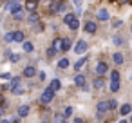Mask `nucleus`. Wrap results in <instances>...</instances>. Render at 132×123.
I'll use <instances>...</instances> for the list:
<instances>
[{
  "instance_id": "473e14b6",
  "label": "nucleus",
  "mask_w": 132,
  "mask_h": 123,
  "mask_svg": "<svg viewBox=\"0 0 132 123\" xmlns=\"http://www.w3.org/2000/svg\"><path fill=\"white\" fill-rule=\"evenodd\" d=\"M114 44H116V45H121V44H123V40H121L119 36H114Z\"/></svg>"
},
{
  "instance_id": "2f4dec72",
  "label": "nucleus",
  "mask_w": 132,
  "mask_h": 123,
  "mask_svg": "<svg viewBox=\"0 0 132 123\" xmlns=\"http://www.w3.org/2000/svg\"><path fill=\"white\" fill-rule=\"evenodd\" d=\"M9 60H11V62H18L20 56H18V54H9Z\"/></svg>"
},
{
  "instance_id": "f704fd0d",
  "label": "nucleus",
  "mask_w": 132,
  "mask_h": 123,
  "mask_svg": "<svg viewBox=\"0 0 132 123\" xmlns=\"http://www.w3.org/2000/svg\"><path fill=\"white\" fill-rule=\"evenodd\" d=\"M13 92H15V94H22V92H24V89H22V87H15V89H13Z\"/></svg>"
},
{
  "instance_id": "423d86ee",
  "label": "nucleus",
  "mask_w": 132,
  "mask_h": 123,
  "mask_svg": "<svg viewBox=\"0 0 132 123\" xmlns=\"http://www.w3.org/2000/svg\"><path fill=\"white\" fill-rule=\"evenodd\" d=\"M53 49H54L56 53H62V49H63V38H54V42H53Z\"/></svg>"
},
{
  "instance_id": "9b49d317",
  "label": "nucleus",
  "mask_w": 132,
  "mask_h": 123,
  "mask_svg": "<svg viewBox=\"0 0 132 123\" xmlns=\"http://www.w3.org/2000/svg\"><path fill=\"white\" fill-rule=\"evenodd\" d=\"M74 83H76L78 87H85V76H83V74H78V76L74 78Z\"/></svg>"
},
{
  "instance_id": "9d476101",
  "label": "nucleus",
  "mask_w": 132,
  "mask_h": 123,
  "mask_svg": "<svg viewBox=\"0 0 132 123\" xmlns=\"http://www.w3.org/2000/svg\"><path fill=\"white\" fill-rule=\"evenodd\" d=\"M35 74H36V69H35V67H31V65H29V67H26V69H24V76H26V78H33Z\"/></svg>"
},
{
  "instance_id": "37998d69",
  "label": "nucleus",
  "mask_w": 132,
  "mask_h": 123,
  "mask_svg": "<svg viewBox=\"0 0 132 123\" xmlns=\"http://www.w3.org/2000/svg\"><path fill=\"white\" fill-rule=\"evenodd\" d=\"M119 123H127V121H119Z\"/></svg>"
},
{
  "instance_id": "c85d7f7f",
  "label": "nucleus",
  "mask_w": 132,
  "mask_h": 123,
  "mask_svg": "<svg viewBox=\"0 0 132 123\" xmlns=\"http://www.w3.org/2000/svg\"><path fill=\"white\" fill-rule=\"evenodd\" d=\"M69 27H71V29H72V31H76V29H78V27H80V20H78V18H76V20H74V22H72V24H71V26H69Z\"/></svg>"
},
{
  "instance_id": "a19ab883",
  "label": "nucleus",
  "mask_w": 132,
  "mask_h": 123,
  "mask_svg": "<svg viewBox=\"0 0 132 123\" xmlns=\"http://www.w3.org/2000/svg\"><path fill=\"white\" fill-rule=\"evenodd\" d=\"M2 114H4V109H2V107H0V118H2Z\"/></svg>"
},
{
  "instance_id": "cd10ccee",
  "label": "nucleus",
  "mask_w": 132,
  "mask_h": 123,
  "mask_svg": "<svg viewBox=\"0 0 132 123\" xmlns=\"http://www.w3.org/2000/svg\"><path fill=\"white\" fill-rule=\"evenodd\" d=\"M72 110H74L72 107H65V109H63V116H65V118H69V116H72Z\"/></svg>"
},
{
  "instance_id": "a211bd4d",
  "label": "nucleus",
  "mask_w": 132,
  "mask_h": 123,
  "mask_svg": "<svg viewBox=\"0 0 132 123\" xmlns=\"http://www.w3.org/2000/svg\"><path fill=\"white\" fill-rule=\"evenodd\" d=\"M71 45H72V42H71V38H63V49H62V53H65V51H69V49H71Z\"/></svg>"
},
{
  "instance_id": "a878e982",
  "label": "nucleus",
  "mask_w": 132,
  "mask_h": 123,
  "mask_svg": "<svg viewBox=\"0 0 132 123\" xmlns=\"http://www.w3.org/2000/svg\"><path fill=\"white\" fill-rule=\"evenodd\" d=\"M63 121H65L63 114H54V123H63Z\"/></svg>"
},
{
  "instance_id": "b1692460",
  "label": "nucleus",
  "mask_w": 132,
  "mask_h": 123,
  "mask_svg": "<svg viewBox=\"0 0 132 123\" xmlns=\"http://www.w3.org/2000/svg\"><path fill=\"white\" fill-rule=\"evenodd\" d=\"M18 114H20V116H27V114H29V107H27V105H22V107L18 109Z\"/></svg>"
},
{
  "instance_id": "4c0bfd02",
  "label": "nucleus",
  "mask_w": 132,
  "mask_h": 123,
  "mask_svg": "<svg viewBox=\"0 0 132 123\" xmlns=\"http://www.w3.org/2000/svg\"><path fill=\"white\" fill-rule=\"evenodd\" d=\"M74 123H83V119H80V118H76V119H74Z\"/></svg>"
},
{
  "instance_id": "79ce46f5",
  "label": "nucleus",
  "mask_w": 132,
  "mask_h": 123,
  "mask_svg": "<svg viewBox=\"0 0 132 123\" xmlns=\"http://www.w3.org/2000/svg\"><path fill=\"white\" fill-rule=\"evenodd\" d=\"M119 2H121V4H125V2H130V0H119Z\"/></svg>"
},
{
  "instance_id": "39448f33",
  "label": "nucleus",
  "mask_w": 132,
  "mask_h": 123,
  "mask_svg": "<svg viewBox=\"0 0 132 123\" xmlns=\"http://www.w3.org/2000/svg\"><path fill=\"white\" fill-rule=\"evenodd\" d=\"M107 71H109V67H107V63H103V62H100V63L96 65V74H98V76H103V74H107Z\"/></svg>"
},
{
  "instance_id": "f257e3e1",
  "label": "nucleus",
  "mask_w": 132,
  "mask_h": 123,
  "mask_svg": "<svg viewBox=\"0 0 132 123\" xmlns=\"http://www.w3.org/2000/svg\"><path fill=\"white\" fill-rule=\"evenodd\" d=\"M13 15L15 13H18V11H22V0H9L7 2V6H6Z\"/></svg>"
},
{
  "instance_id": "2eb2a0df",
  "label": "nucleus",
  "mask_w": 132,
  "mask_h": 123,
  "mask_svg": "<svg viewBox=\"0 0 132 123\" xmlns=\"http://www.w3.org/2000/svg\"><path fill=\"white\" fill-rule=\"evenodd\" d=\"M13 38H15V42H26L22 31H15V33H13Z\"/></svg>"
},
{
  "instance_id": "6ab92c4d",
  "label": "nucleus",
  "mask_w": 132,
  "mask_h": 123,
  "mask_svg": "<svg viewBox=\"0 0 132 123\" xmlns=\"http://www.w3.org/2000/svg\"><path fill=\"white\" fill-rule=\"evenodd\" d=\"M103 85H105V80H103L101 76H98V78L94 80V87H96V89H101Z\"/></svg>"
},
{
  "instance_id": "f03ea898",
  "label": "nucleus",
  "mask_w": 132,
  "mask_h": 123,
  "mask_svg": "<svg viewBox=\"0 0 132 123\" xmlns=\"http://www.w3.org/2000/svg\"><path fill=\"white\" fill-rule=\"evenodd\" d=\"M53 98H54V91L49 87V89H45V91L42 92L40 101H42V103H51V101H53Z\"/></svg>"
},
{
  "instance_id": "c03bdc74",
  "label": "nucleus",
  "mask_w": 132,
  "mask_h": 123,
  "mask_svg": "<svg viewBox=\"0 0 132 123\" xmlns=\"http://www.w3.org/2000/svg\"><path fill=\"white\" fill-rule=\"evenodd\" d=\"M130 78H132V71H130Z\"/></svg>"
},
{
  "instance_id": "412c9836",
  "label": "nucleus",
  "mask_w": 132,
  "mask_h": 123,
  "mask_svg": "<svg viewBox=\"0 0 132 123\" xmlns=\"http://www.w3.org/2000/svg\"><path fill=\"white\" fill-rule=\"evenodd\" d=\"M60 87H62V83H60V80H53L51 81V89L56 92V91H60Z\"/></svg>"
},
{
  "instance_id": "58836bf2",
  "label": "nucleus",
  "mask_w": 132,
  "mask_h": 123,
  "mask_svg": "<svg viewBox=\"0 0 132 123\" xmlns=\"http://www.w3.org/2000/svg\"><path fill=\"white\" fill-rule=\"evenodd\" d=\"M74 4H76V6H80V4H81V0H74Z\"/></svg>"
},
{
  "instance_id": "c9c22d12",
  "label": "nucleus",
  "mask_w": 132,
  "mask_h": 123,
  "mask_svg": "<svg viewBox=\"0 0 132 123\" xmlns=\"http://www.w3.org/2000/svg\"><path fill=\"white\" fill-rule=\"evenodd\" d=\"M109 107H110V109H116V107H118V103H116L114 100H110V101H109Z\"/></svg>"
},
{
  "instance_id": "4468645a",
  "label": "nucleus",
  "mask_w": 132,
  "mask_h": 123,
  "mask_svg": "<svg viewBox=\"0 0 132 123\" xmlns=\"http://www.w3.org/2000/svg\"><path fill=\"white\" fill-rule=\"evenodd\" d=\"M85 63H87V58L83 56V58H80V60L74 63V69H76V71H80V69H83V65H85Z\"/></svg>"
},
{
  "instance_id": "aec40b11",
  "label": "nucleus",
  "mask_w": 132,
  "mask_h": 123,
  "mask_svg": "<svg viewBox=\"0 0 132 123\" xmlns=\"http://www.w3.org/2000/svg\"><path fill=\"white\" fill-rule=\"evenodd\" d=\"M22 47L26 53H33V44L31 42H22Z\"/></svg>"
},
{
  "instance_id": "f8f14e48",
  "label": "nucleus",
  "mask_w": 132,
  "mask_h": 123,
  "mask_svg": "<svg viewBox=\"0 0 132 123\" xmlns=\"http://www.w3.org/2000/svg\"><path fill=\"white\" fill-rule=\"evenodd\" d=\"M98 20H109V11L107 9H100L98 11Z\"/></svg>"
},
{
  "instance_id": "f3484780",
  "label": "nucleus",
  "mask_w": 132,
  "mask_h": 123,
  "mask_svg": "<svg viewBox=\"0 0 132 123\" xmlns=\"http://www.w3.org/2000/svg\"><path fill=\"white\" fill-rule=\"evenodd\" d=\"M38 20H40V17H38V15H36L35 11H33V13L29 15V18H27V22H29V24H36Z\"/></svg>"
},
{
  "instance_id": "49530a36",
  "label": "nucleus",
  "mask_w": 132,
  "mask_h": 123,
  "mask_svg": "<svg viewBox=\"0 0 132 123\" xmlns=\"http://www.w3.org/2000/svg\"><path fill=\"white\" fill-rule=\"evenodd\" d=\"M53 2H54V0H53Z\"/></svg>"
},
{
  "instance_id": "bb28decb",
  "label": "nucleus",
  "mask_w": 132,
  "mask_h": 123,
  "mask_svg": "<svg viewBox=\"0 0 132 123\" xmlns=\"http://www.w3.org/2000/svg\"><path fill=\"white\" fill-rule=\"evenodd\" d=\"M118 80H119V72L118 71H112L110 72V81H118Z\"/></svg>"
},
{
  "instance_id": "20e7f679",
  "label": "nucleus",
  "mask_w": 132,
  "mask_h": 123,
  "mask_svg": "<svg viewBox=\"0 0 132 123\" xmlns=\"http://www.w3.org/2000/svg\"><path fill=\"white\" fill-rule=\"evenodd\" d=\"M96 109H98V116H103V114H105L110 107H109V101H100Z\"/></svg>"
},
{
  "instance_id": "e433bc0d",
  "label": "nucleus",
  "mask_w": 132,
  "mask_h": 123,
  "mask_svg": "<svg viewBox=\"0 0 132 123\" xmlns=\"http://www.w3.org/2000/svg\"><path fill=\"white\" fill-rule=\"evenodd\" d=\"M112 26H114V27H119V26H121V20H114V24H112Z\"/></svg>"
},
{
  "instance_id": "dca6fc26",
  "label": "nucleus",
  "mask_w": 132,
  "mask_h": 123,
  "mask_svg": "<svg viewBox=\"0 0 132 123\" xmlns=\"http://www.w3.org/2000/svg\"><path fill=\"white\" fill-rule=\"evenodd\" d=\"M130 110H132V107H130L128 103H125V105H121V109H119V112H121L123 116H127V114H130Z\"/></svg>"
},
{
  "instance_id": "c756f323",
  "label": "nucleus",
  "mask_w": 132,
  "mask_h": 123,
  "mask_svg": "<svg viewBox=\"0 0 132 123\" xmlns=\"http://www.w3.org/2000/svg\"><path fill=\"white\" fill-rule=\"evenodd\" d=\"M18 83H20V78H13V80H11V91H13L15 87H18Z\"/></svg>"
},
{
  "instance_id": "a18cd8bd",
  "label": "nucleus",
  "mask_w": 132,
  "mask_h": 123,
  "mask_svg": "<svg viewBox=\"0 0 132 123\" xmlns=\"http://www.w3.org/2000/svg\"><path fill=\"white\" fill-rule=\"evenodd\" d=\"M130 123H132V116H130Z\"/></svg>"
},
{
  "instance_id": "72a5a7b5",
  "label": "nucleus",
  "mask_w": 132,
  "mask_h": 123,
  "mask_svg": "<svg viewBox=\"0 0 132 123\" xmlns=\"http://www.w3.org/2000/svg\"><path fill=\"white\" fill-rule=\"evenodd\" d=\"M54 54H56V51H54V49H53V47H51V49H49V51H47V56H49V58H53V56H54Z\"/></svg>"
},
{
  "instance_id": "393cba45",
  "label": "nucleus",
  "mask_w": 132,
  "mask_h": 123,
  "mask_svg": "<svg viewBox=\"0 0 132 123\" xmlns=\"http://www.w3.org/2000/svg\"><path fill=\"white\" fill-rule=\"evenodd\" d=\"M110 91L112 92H118L119 91V80L118 81H110Z\"/></svg>"
},
{
  "instance_id": "7c9ffc66",
  "label": "nucleus",
  "mask_w": 132,
  "mask_h": 123,
  "mask_svg": "<svg viewBox=\"0 0 132 123\" xmlns=\"http://www.w3.org/2000/svg\"><path fill=\"white\" fill-rule=\"evenodd\" d=\"M4 40H6V42H15V38H13V33H6Z\"/></svg>"
},
{
  "instance_id": "0eeeda50",
  "label": "nucleus",
  "mask_w": 132,
  "mask_h": 123,
  "mask_svg": "<svg viewBox=\"0 0 132 123\" xmlns=\"http://www.w3.org/2000/svg\"><path fill=\"white\" fill-rule=\"evenodd\" d=\"M36 6H38V0H26V9L27 11H35L36 9Z\"/></svg>"
},
{
  "instance_id": "1a4fd4ad",
  "label": "nucleus",
  "mask_w": 132,
  "mask_h": 123,
  "mask_svg": "<svg viewBox=\"0 0 132 123\" xmlns=\"http://www.w3.org/2000/svg\"><path fill=\"white\" fill-rule=\"evenodd\" d=\"M96 29H98V26H96L94 22H85V31H87V33L92 35V33H96Z\"/></svg>"
},
{
  "instance_id": "4be33fe9",
  "label": "nucleus",
  "mask_w": 132,
  "mask_h": 123,
  "mask_svg": "<svg viewBox=\"0 0 132 123\" xmlns=\"http://www.w3.org/2000/svg\"><path fill=\"white\" fill-rule=\"evenodd\" d=\"M60 4H62V2H58V0H56V2H53V6H51V13H60Z\"/></svg>"
},
{
  "instance_id": "6e6552de",
  "label": "nucleus",
  "mask_w": 132,
  "mask_h": 123,
  "mask_svg": "<svg viewBox=\"0 0 132 123\" xmlns=\"http://www.w3.org/2000/svg\"><path fill=\"white\" fill-rule=\"evenodd\" d=\"M74 20H76V15H74V13H67V15L63 17V24H67V26H71Z\"/></svg>"
},
{
  "instance_id": "ddd939ff",
  "label": "nucleus",
  "mask_w": 132,
  "mask_h": 123,
  "mask_svg": "<svg viewBox=\"0 0 132 123\" xmlns=\"http://www.w3.org/2000/svg\"><path fill=\"white\" fill-rule=\"evenodd\" d=\"M112 60H114V63H116V65H121V63H123V54H121V53H114Z\"/></svg>"
},
{
  "instance_id": "ea45409f",
  "label": "nucleus",
  "mask_w": 132,
  "mask_h": 123,
  "mask_svg": "<svg viewBox=\"0 0 132 123\" xmlns=\"http://www.w3.org/2000/svg\"><path fill=\"white\" fill-rule=\"evenodd\" d=\"M0 123H11L9 119H2V121H0Z\"/></svg>"
},
{
  "instance_id": "7ed1b4c3",
  "label": "nucleus",
  "mask_w": 132,
  "mask_h": 123,
  "mask_svg": "<svg viewBox=\"0 0 132 123\" xmlns=\"http://www.w3.org/2000/svg\"><path fill=\"white\" fill-rule=\"evenodd\" d=\"M85 51H87V42L80 40V42L76 44V47H74V53H76V54H83Z\"/></svg>"
},
{
  "instance_id": "5701e85b",
  "label": "nucleus",
  "mask_w": 132,
  "mask_h": 123,
  "mask_svg": "<svg viewBox=\"0 0 132 123\" xmlns=\"http://www.w3.org/2000/svg\"><path fill=\"white\" fill-rule=\"evenodd\" d=\"M58 67H60V69H67V67H69V60H67V58H62V60L58 62Z\"/></svg>"
}]
</instances>
